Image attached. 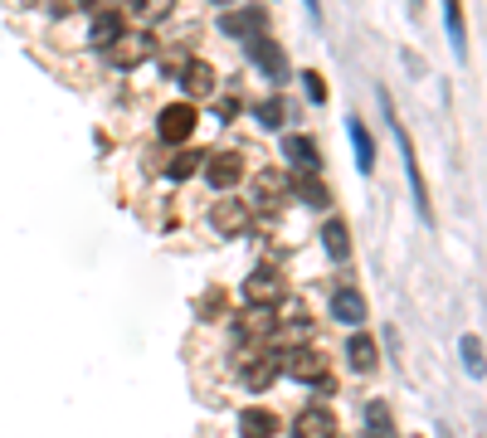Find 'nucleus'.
I'll return each instance as SVG.
<instances>
[{"mask_svg": "<svg viewBox=\"0 0 487 438\" xmlns=\"http://www.w3.org/2000/svg\"><path fill=\"white\" fill-rule=\"evenodd\" d=\"M380 112H386L390 132H395V142H400V156H405V175H410V191H414V210H419L424 224H429V219H434V205H429V185H424V175H419V156H414V142H410V132L400 127L395 102H390V98H380Z\"/></svg>", "mask_w": 487, "mask_h": 438, "instance_id": "nucleus-1", "label": "nucleus"}, {"mask_svg": "<svg viewBox=\"0 0 487 438\" xmlns=\"http://www.w3.org/2000/svg\"><path fill=\"white\" fill-rule=\"evenodd\" d=\"M283 370L293 375V380H303V385H327L331 380V361L312 346H293L283 356Z\"/></svg>", "mask_w": 487, "mask_h": 438, "instance_id": "nucleus-2", "label": "nucleus"}, {"mask_svg": "<svg viewBox=\"0 0 487 438\" xmlns=\"http://www.w3.org/2000/svg\"><path fill=\"white\" fill-rule=\"evenodd\" d=\"M288 191H293V175H288V171H278V166H264V171H254V195H258V205H264L268 215L283 205Z\"/></svg>", "mask_w": 487, "mask_h": 438, "instance_id": "nucleus-3", "label": "nucleus"}, {"mask_svg": "<svg viewBox=\"0 0 487 438\" xmlns=\"http://www.w3.org/2000/svg\"><path fill=\"white\" fill-rule=\"evenodd\" d=\"M157 132H161V142H185L195 132V102H171V108H161V118H157Z\"/></svg>", "mask_w": 487, "mask_h": 438, "instance_id": "nucleus-4", "label": "nucleus"}, {"mask_svg": "<svg viewBox=\"0 0 487 438\" xmlns=\"http://www.w3.org/2000/svg\"><path fill=\"white\" fill-rule=\"evenodd\" d=\"M293 438H337V414L327 404H307L293 419Z\"/></svg>", "mask_w": 487, "mask_h": 438, "instance_id": "nucleus-5", "label": "nucleus"}, {"mask_svg": "<svg viewBox=\"0 0 487 438\" xmlns=\"http://www.w3.org/2000/svg\"><path fill=\"white\" fill-rule=\"evenodd\" d=\"M108 59L118 69H137V64H147L151 59V35H118L108 45Z\"/></svg>", "mask_w": 487, "mask_h": 438, "instance_id": "nucleus-6", "label": "nucleus"}, {"mask_svg": "<svg viewBox=\"0 0 487 438\" xmlns=\"http://www.w3.org/2000/svg\"><path fill=\"white\" fill-rule=\"evenodd\" d=\"M205 175H210L215 191H230V185H239V181H244V156H239V151L205 156Z\"/></svg>", "mask_w": 487, "mask_h": 438, "instance_id": "nucleus-7", "label": "nucleus"}, {"mask_svg": "<svg viewBox=\"0 0 487 438\" xmlns=\"http://www.w3.org/2000/svg\"><path fill=\"white\" fill-rule=\"evenodd\" d=\"M210 224H215V234H224V239H239L244 229H248V205H244V200H215Z\"/></svg>", "mask_w": 487, "mask_h": 438, "instance_id": "nucleus-8", "label": "nucleus"}, {"mask_svg": "<svg viewBox=\"0 0 487 438\" xmlns=\"http://www.w3.org/2000/svg\"><path fill=\"white\" fill-rule=\"evenodd\" d=\"M220 29H224V35H234V39H254V35H264V29H268V10H258V5L230 10V15L220 20Z\"/></svg>", "mask_w": 487, "mask_h": 438, "instance_id": "nucleus-9", "label": "nucleus"}, {"mask_svg": "<svg viewBox=\"0 0 487 438\" xmlns=\"http://www.w3.org/2000/svg\"><path fill=\"white\" fill-rule=\"evenodd\" d=\"M244 297H248V307H273V302L283 297V278H278L273 268H264V273H248Z\"/></svg>", "mask_w": 487, "mask_h": 438, "instance_id": "nucleus-10", "label": "nucleus"}, {"mask_svg": "<svg viewBox=\"0 0 487 438\" xmlns=\"http://www.w3.org/2000/svg\"><path fill=\"white\" fill-rule=\"evenodd\" d=\"M248 59H254V69H264L268 78H288V64H283V49L273 45L268 35H254L248 39Z\"/></svg>", "mask_w": 487, "mask_h": 438, "instance_id": "nucleus-11", "label": "nucleus"}, {"mask_svg": "<svg viewBox=\"0 0 487 438\" xmlns=\"http://www.w3.org/2000/svg\"><path fill=\"white\" fill-rule=\"evenodd\" d=\"M283 156L293 161V171L297 175H322V156H317V146L307 142V137H283Z\"/></svg>", "mask_w": 487, "mask_h": 438, "instance_id": "nucleus-12", "label": "nucleus"}, {"mask_svg": "<svg viewBox=\"0 0 487 438\" xmlns=\"http://www.w3.org/2000/svg\"><path fill=\"white\" fill-rule=\"evenodd\" d=\"M331 317H337L341 327H361V321H366V297H361L356 288H337L331 292Z\"/></svg>", "mask_w": 487, "mask_h": 438, "instance_id": "nucleus-13", "label": "nucleus"}, {"mask_svg": "<svg viewBox=\"0 0 487 438\" xmlns=\"http://www.w3.org/2000/svg\"><path fill=\"white\" fill-rule=\"evenodd\" d=\"M346 137H351V151H356V171H376V142H370L366 122L361 118H346Z\"/></svg>", "mask_w": 487, "mask_h": 438, "instance_id": "nucleus-14", "label": "nucleus"}, {"mask_svg": "<svg viewBox=\"0 0 487 438\" xmlns=\"http://www.w3.org/2000/svg\"><path fill=\"white\" fill-rule=\"evenodd\" d=\"M443 29L459 59H468V25H463V0H443Z\"/></svg>", "mask_w": 487, "mask_h": 438, "instance_id": "nucleus-15", "label": "nucleus"}, {"mask_svg": "<svg viewBox=\"0 0 487 438\" xmlns=\"http://www.w3.org/2000/svg\"><path fill=\"white\" fill-rule=\"evenodd\" d=\"M181 78H185V93H191V98H210L215 93V64H205V59H191V64L181 69Z\"/></svg>", "mask_w": 487, "mask_h": 438, "instance_id": "nucleus-16", "label": "nucleus"}, {"mask_svg": "<svg viewBox=\"0 0 487 438\" xmlns=\"http://www.w3.org/2000/svg\"><path fill=\"white\" fill-rule=\"evenodd\" d=\"M239 380L248 385V390H268V385L278 380V361H273V356H254V361H244Z\"/></svg>", "mask_w": 487, "mask_h": 438, "instance_id": "nucleus-17", "label": "nucleus"}, {"mask_svg": "<svg viewBox=\"0 0 487 438\" xmlns=\"http://www.w3.org/2000/svg\"><path fill=\"white\" fill-rule=\"evenodd\" d=\"M322 244H327V254L337 258V264H341V258H351V229H346V219H337V215L327 219V224H322Z\"/></svg>", "mask_w": 487, "mask_h": 438, "instance_id": "nucleus-18", "label": "nucleus"}, {"mask_svg": "<svg viewBox=\"0 0 487 438\" xmlns=\"http://www.w3.org/2000/svg\"><path fill=\"white\" fill-rule=\"evenodd\" d=\"M118 35H122V15H118V10H98V20H93V35H88V45H93V49H108Z\"/></svg>", "mask_w": 487, "mask_h": 438, "instance_id": "nucleus-19", "label": "nucleus"}, {"mask_svg": "<svg viewBox=\"0 0 487 438\" xmlns=\"http://www.w3.org/2000/svg\"><path fill=\"white\" fill-rule=\"evenodd\" d=\"M346 361L356 365V370H376V361H380V351H376V341L366 337V331H356V337L346 341Z\"/></svg>", "mask_w": 487, "mask_h": 438, "instance_id": "nucleus-20", "label": "nucleus"}, {"mask_svg": "<svg viewBox=\"0 0 487 438\" xmlns=\"http://www.w3.org/2000/svg\"><path fill=\"white\" fill-rule=\"evenodd\" d=\"M239 434L244 438H273L278 434V419L268 410H244L239 414Z\"/></svg>", "mask_w": 487, "mask_h": 438, "instance_id": "nucleus-21", "label": "nucleus"}, {"mask_svg": "<svg viewBox=\"0 0 487 438\" xmlns=\"http://www.w3.org/2000/svg\"><path fill=\"white\" fill-rule=\"evenodd\" d=\"M366 434L370 438H395V419H390V404L386 400H370L366 404Z\"/></svg>", "mask_w": 487, "mask_h": 438, "instance_id": "nucleus-22", "label": "nucleus"}, {"mask_svg": "<svg viewBox=\"0 0 487 438\" xmlns=\"http://www.w3.org/2000/svg\"><path fill=\"white\" fill-rule=\"evenodd\" d=\"M459 356H463V370H468L473 380H483V375H487V351H483V341L473 337V331L459 341Z\"/></svg>", "mask_w": 487, "mask_h": 438, "instance_id": "nucleus-23", "label": "nucleus"}, {"mask_svg": "<svg viewBox=\"0 0 487 438\" xmlns=\"http://www.w3.org/2000/svg\"><path fill=\"white\" fill-rule=\"evenodd\" d=\"M288 195L307 200L312 210H327V205H331V195L322 191V181H317V175H293V191H288Z\"/></svg>", "mask_w": 487, "mask_h": 438, "instance_id": "nucleus-24", "label": "nucleus"}, {"mask_svg": "<svg viewBox=\"0 0 487 438\" xmlns=\"http://www.w3.org/2000/svg\"><path fill=\"white\" fill-rule=\"evenodd\" d=\"M239 331H244V337H273L278 321H273V312H268V307H248L239 317Z\"/></svg>", "mask_w": 487, "mask_h": 438, "instance_id": "nucleus-25", "label": "nucleus"}, {"mask_svg": "<svg viewBox=\"0 0 487 438\" xmlns=\"http://www.w3.org/2000/svg\"><path fill=\"white\" fill-rule=\"evenodd\" d=\"M200 166H205V151H181V156H171L166 175H171V181H185V175H195Z\"/></svg>", "mask_w": 487, "mask_h": 438, "instance_id": "nucleus-26", "label": "nucleus"}, {"mask_svg": "<svg viewBox=\"0 0 487 438\" xmlns=\"http://www.w3.org/2000/svg\"><path fill=\"white\" fill-rule=\"evenodd\" d=\"M254 118H258V122H264V127H268V132H278V127H283V102H278V98H268V102H258V108H254Z\"/></svg>", "mask_w": 487, "mask_h": 438, "instance_id": "nucleus-27", "label": "nucleus"}, {"mask_svg": "<svg viewBox=\"0 0 487 438\" xmlns=\"http://www.w3.org/2000/svg\"><path fill=\"white\" fill-rule=\"evenodd\" d=\"M137 5V15H147V20H166L175 10V0H132Z\"/></svg>", "mask_w": 487, "mask_h": 438, "instance_id": "nucleus-28", "label": "nucleus"}, {"mask_svg": "<svg viewBox=\"0 0 487 438\" xmlns=\"http://www.w3.org/2000/svg\"><path fill=\"white\" fill-rule=\"evenodd\" d=\"M303 88H307V98H312V102H327V78L317 69H303Z\"/></svg>", "mask_w": 487, "mask_h": 438, "instance_id": "nucleus-29", "label": "nucleus"}, {"mask_svg": "<svg viewBox=\"0 0 487 438\" xmlns=\"http://www.w3.org/2000/svg\"><path fill=\"white\" fill-rule=\"evenodd\" d=\"M283 337L293 341V346H307V337H312V327H307V317H297V321H288L283 327Z\"/></svg>", "mask_w": 487, "mask_h": 438, "instance_id": "nucleus-30", "label": "nucleus"}, {"mask_svg": "<svg viewBox=\"0 0 487 438\" xmlns=\"http://www.w3.org/2000/svg\"><path fill=\"white\" fill-rule=\"evenodd\" d=\"M49 10H54V15H69V10H78V0H49Z\"/></svg>", "mask_w": 487, "mask_h": 438, "instance_id": "nucleus-31", "label": "nucleus"}, {"mask_svg": "<svg viewBox=\"0 0 487 438\" xmlns=\"http://www.w3.org/2000/svg\"><path fill=\"white\" fill-rule=\"evenodd\" d=\"M307 10H312V15L322 20V0H307Z\"/></svg>", "mask_w": 487, "mask_h": 438, "instance_id": "nucleus-32", "label": "nucleus"}]
</instances>
